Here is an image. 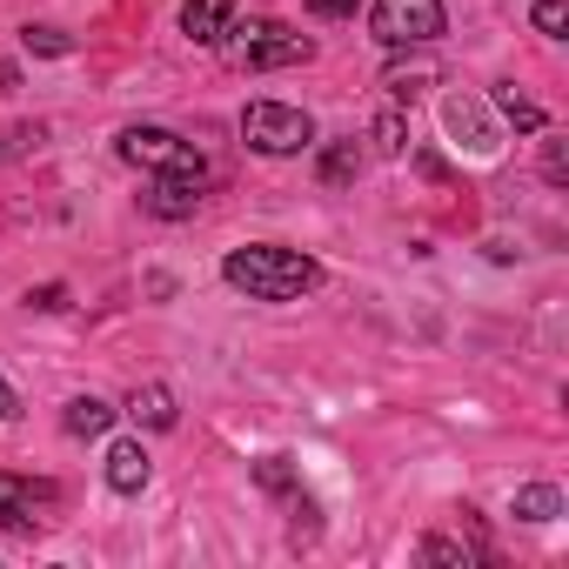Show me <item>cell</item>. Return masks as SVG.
I'll list each match as a JSON object with an SVG mask.
<instances>
[{
  "label": "cell",
  "instance_id": "1",
  "mask_svg": "<svg viewBox=\"0 0 569 569\" xmlns=\"http://www.w3.org/2000/svg\"><path fill=\"white\" fill-rule=\"evenodd\" d=\"M221 281L241 289L248 302H302L322 281V261L302 248H281V241H248V248H228Z\"/></svg>",
  "mask_w": 569,
  "mask_h": 569
},
{
  "label": "cell",
  "instance_id": "2",
  "mask_svg": "<svg viewBox=\"0 0 569 569\" xmlns=\"http://www.w3.org/2000/svg\"><path fill=\"white\" fill-rule=\"evenodd\" d=\"M114 154H121L128 168H148V174H188V181H208L201 148H194V141H181L174 128H148V121H134V128H121Z\"/></svg>",
  "mask_w": 569,
  "mask_h": 569
},
{
  "label": "cell",
  "instance_id": "3",
  "mask_svg": "<svg viewBox=\"0 0 569 569\" xmlns=\"http://www.w3.org/2000/svg\"><path fill=\"white\" fill-rule=\"evenodd\" d=\"M241 141H248L254 154L281 161V154L316 148V121H309L302 108H289V101H248V108H241Z\"/></svg>",
  "mask_w": 569,
  "mask_h": 569
},
{
  "label": "cell",
  "instance_id": "4",
  "mask_svg": "<svg viewBox=\"0 0 569 569\" xmlns=\"http://www.w3.org/2000/svg\"><path fill=\"white\" fill-rule=\"evenodd\" d=\"M234 41H221L241 68H302L309 54H316V41L309 34H296V28H281V21H248V28H228Z\"/></svg>",
  "mask_w": 569,
  "mask_h": 569
},
{
  "label": "cell",
  "instance_id": "5",
  "mask_svg": "<svg viewBox=\"0 0 569 569\" xmlns=\"http://www.w3.org/2000/svg\"><path fill=\"white\" fill-rule=\"evenodd\" d=\"M369 28L382 48H429L442 41V0H376Z\"/></svg>",
  "mask_w": 569,
  "mask_h": 569
},
{
  "label": "cell",
  "instance_id": "6",
  "mask_svg": "<svg viewBox=\"0 0 569 569\" xmlns=\"http://www.w3.org/2000/svg\"><path fill=\"white\" fill-rule=\"evenodd\" d=\"M61 509V489L54 482H34V476H8L0 469V529L14 536H41Z\"/></svg>",
  "mask_w": 569,
  "mask_h": 569
},
{
  "label": "cell",
  "instance_id": "7",
  "mask_svg": "<svg viewBox=\"0 0 569 569\" xmlns=\"http://www.w3.org/2000/svg\"><path fill=\"white\" fill-rule=\"evenodd\" d=\"M442 121H449V134H462V141H469V154H476V161H496V154H502V134H496V121L482 114V101H476V94H449V101H442Z\"/></svg>",
  "mask_w": 569,
  "mask_h": 569
},
{
  "label": "cell",
  "instance_id": "8",
  "mask_svg": "<svg viewBox=\"0 0 569 569\" xmlns=\"http://www.w3.org/2000/svg\"><path fill=\"white\" fill-rule=\"evenodd\" d=\"M228 28H234V0H188V8H181V34L194 48H221Z\"/></svg>",
  "mask_w": 569,
  "mask_h": 569
},
{
  "label": "cell",
  "instance_id": "9",
  "mask_svg": "<svg viewBox=\"0 0 569 569\" xmlns=\"http://www.w3.org/2000/svg\"><path fill=\"white\" fill-rule=\"evenodd\" d=\"M148 476H154V462H148L141 442H114V449H108V489H114V496H141Z\"/></svg>",
  "mask_w": 569,
  "mask_h": 569
},
{
  "label": "cell",
  "instance_id": "10",
  "mask_svg": "<svg viewBox=\"0 0 569 569\" xmlns=\"http://www.w3.org/2000/svg\"><path fill=\"white\" fill-rule=\"evenodd\" d=\"M201 188H208V181H188V174H161V181H154V194H148V208H154L161 221H181V214H194V208H201Z\"/></svg>",
  "mask_w": 569,
  "mask_h": 569
},
{
  "label": "cell",
  "instance_id": "11",
  "mask_svg": "<svg viewBox=\"0 0 569 569\" xmlns=\"http://www.w3.org/2000/svg\"><path fill=\"white\" fill-rule=\"evenodd\" d=\"M254 482H261L268 496H289V502H296V516H316V502L302 496V482H296V462H289V456H261V462H254Z\"/></svg>",
  "mask_w": 569,
  "mask_h": 569
},
{
  "label": "cell",
  "instance_id": "12",
  "mask_svg": "<svg viewBox=\"0 0 569 569\" xmlns=\"http://www.w3.org/2000/svg\"><path fill=\"white\" fill-rule=\"evenodd\" d=\"M128 416H134L141 429H174V422H181V409H174V389H161V382L134 389V396H128Z\"/></svg>",
  "mask_w": 569,
  "mask_h": 569
},
{
  "label": "cell",
  "instance_id": "13",
  "mask_svg": "<svg viewBox=\"0 0 569 569\" xmlns=\"http://www.w3.org/2000/svg\"><path fill=\"white\" fill-rule=\"evenodd\" d=\"M61 429H68V436H108V429H114V409H108L101 396H74V402L61 409Z\"/></svg>",
  "mask_w": 569,
  "mask_h": 569
},
{
  "label": "cell",
  "instance_id": "14",
  "mask_svg": "<svg viewBox=\"0 0 569 569\" xmlns=\"http://www.w3.org/2000/svg\"><path fill=\"white\" fill-rule=\"evenodd\" d=\"M516 516H522V522H556V516H562V496H556L549 482H522V489H516Z\"/></svg>",
  "mask_w": 569,
  "mask_h": 569
},
{
  "label": "cell",
  "instance_id": "15",
  "mask_svg": "<svg viewBox=\"0 0 569 569\" xmlns=\"http://www.w3.org/2000/svg\"><path fill=\"white\" fill-rule=\"evenodd\" d=\"M356 174H362V148H356V141H329V148H322V181L342 188V181H356Z\"/></svg>",
  "mask_w": 569,
  "mask_h": 569
},
{
  "label": "cell",
  "instance_id": "16",
  "mask_svg": "<svg viewBox=\"0 0 569 569\" xmlns=\"http://www.w3.org/2000/svg\"><path fill=\"white\" fill-rule=\"evenodd\" d=\"M429 569H469L476 562V549L469 542H449V536H422V549H416Z\"/></svg>",
  "mask_w": 569,
  "mask_h": 569
},
{
  "label": "cell",
  "instance_id": "17",
  "mask_svg": "<svg viewBox=\"0 0 569 569\" xmlns=\"http://www.w3.org/2000/svg\"><path fill=\"white\" fill-rule=\"evenodd\" d=\"M21 48H28V54H48V61H68V54H74V34L34 28V21H28V28H21Z\"/></svg>",
  "mask_w": 569,
  "mask_h": 569
},
{
  "label": "cell",
  "instance_id": "18",
  "mask_svg": "<svg viewBox=\"0 0 569 569\" xmlns=\"http://www.w3.org/2000/svg\"><path fill=\"white\" fill-rule=\"evenodd\" d=\"M496 108H502V121H516L522 134H542V108H536V101H522V94H516L509 81L496 88Z\"/></svg>",
  "mask_w": 569,
  "mask_h": 569
},
{
  "label": "cell",
  "instance_id": "19",
  "mask_svg": "<svg viewBox=\"0 0 569 569\" xmlns=\"http://www.w3.org/2000/svg\"><path fill=\"white\" fill-rule=\"evenodd\" d=\"M409 148V121H402V108L389 101L382 114H376V154H402Z\"/></svg>",
  "mask_w": 569,
  "mask_h": 569
},
{
  "label": "cell",
  "instance_id": "20",
  "mask_svg": "<svg viewBox=\"0 0 569 569\" xmlns=\"http://www.w3.org/2000/svg\"><path fill=\"white\" fill-rule=\"evenodd\" d=\"M536 34H549V41H562V28H569V0H536Z\"/></svg>",
  "mask_w": 569,
  "mask_h": 569
},
{
  "label": "cell",
  "instance_id": "21",
  "mask_svg": "<svg viewBox=\"0 0 569 569\" xmlns=\"http://www.w3.org/2000/svg\"><path fill=\"white\" fill-rule=\"evenodd\" d=\"M542 181H549V188H562V181H569V148H562L556 134L542 141Z\"/></svg>",
  "mask_w": 569,
  "mask_h": 569
},
{
  "label": "cell",
  "instance_id": "22",
  "mask_svg": "<svg viewBox=\"0 0 569 569\" xmlns=\"http://www.w3.org/2000/svg\"><path fill=\"white\" fill-rule=\"evenodd\" d=\"M302 8H309L316 21H349V14L362 8V0H302Z\"/></svg>",
  "mask_w": 569,
  "mask_h": 569
},
{
  "label": "cell",
  "instance_id": "23",
  "mask_svg": "<svg viewBox=\"0 0 569 569\" xmlns=\"http://www.w3.org/2000/svg\"><path fill=\"white\" fill-rule=\"evenodd\" d=\"M28 309H68V289H61V281H48V289L28 296Z\"/></svg>",
  "mask_w": 569,
  "mask_h": 569
},
{
  "label": "cell",
  "instance_id": "24",
  "mask_svg": "<svg viewBox=\"0 0 569 569\" xmlns=\"http://www.w3.org/2000/svg\"><path fill=\"white\" fill-rule=\"evenodd\" d=\"M14 409H21V396H14L8 382H0V422H14Z\"/></svg>",
  "mask_w": 569,
  "mask_h": 569
},
{
  "label": "cell",
  "instance_id": "25",
  "mask_svg": "<svg viewBox=\"0 0 569 569\" xmlns=\"http://www.w3.org/2000/svg\"><path fill=\"white\" fill-rule=\"evenodd\" d=\"M14 88H21V68H14V61H0V94H14Z\"/></svg>",
  "mask_w": 569,
  "mask_h": 569
}]
</instances>
